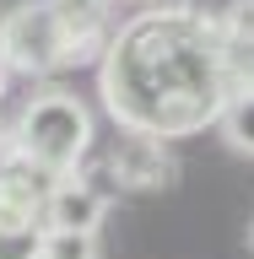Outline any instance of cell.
<instances>
[{
  "label": "cell",
  "mask_w": 254,
  "mask_h": 259,
  "mask_svg": "<svg viewBox=\"0 0 254 259\" xmlns=\"http://www.w3.org/2000/svg\"><path fill=\"white\" fill-rule=\"evenodd\" d=\"M44 259H97V232L49 227V232H44Z\"/></svg>",
  "instance_id": "cell-10"
},
{
  "label": "cell",
  "mask_w": 254,
  "mask_h": 259,
  "mask_svg": "<svg viewBox=\"0 0 254 259\" xmlns=\"http://www.w3.org/2000/svg\"><path fill=\"white\" fill-rule=\"evenodd\" d=\"M0 60L11 76H54L70 70V38L49 0H22L0 16Z\"/></svg>",
  "instance_id": "cell-3"
},
{
  "label": "cell",
  "mask_w": 254,
  "mask_h": 259,
  "mask_svg": "<svg viewBox=\"0 0 254 259\" xmlns=\"http://www.w3.org/2000/svg\"><path fill=\"white\" fill-rule=\"evenodd\" d=\"M216 22H222V32H243V38H254V0H233Z\"/></svg>",
  "instance_id": "cell-12"
},
{
  "label": "cell",
  "mask_w": 254,
  "mask_h": 259,
  "mask_svg": "<svg viewBox=\"0 0 254 259\" xmlns=\"http://www.w3.org/2000/svg\"><path fill=\"white\" fill-rule=\"evenodd\" d=\"M108 216V194L97 189L92 178H60L54 194H49V210H44V227H65V232H97Z\"/></svg>",
  "instance_id": "cell-7"
},
{
  "label": "cell",
  "mask_w": 254,
  "mask_h": 259,
  "mask_svg": "<svg viewBox=\"0 0 254 259\" xmlns=\"http://www.w3.org/2000/svg\"><path fill=\"white\" fill-rule=\"evenodd\" d=\"M92 141H97V124H92V108L81 103L76 92L65 87H44L32 92L11 119V146L16 157L38 162L44 173L54 178H70L81 173V162L92 157Z\"/></svg>",
  "instance_id": "cell-2"
},
{
  "label": "cell",
  "mask_w": 254,
  "mask_h": 259,
  "mask_svg": "<svg viewBox=\"0 0 254 259\" xmlns=\"http://www.w3.org/2000/svg\"><path fill=\"white\" fill-rule=\"evenodd\" d=\"M216 130H222V141L238 151V157H254V87L249 92H233L216 113Z\"/></svg>",
  "instance_id": "cell-8"
},
{
  "label": "cell",
  "mask_w": 254,
  "mask_h": 259,
  "mask_svg": "<svg viewBox=\"0 0 254 259\" xmlns=\"http://www.w3.org/2000/svg\"><path fill=\"white\" fill-rule=\"evenodd\" d=\"M60 16L65 38H70V60L76 65H97L103 49L114 38V6L119 0H49Z\"/></svg>",
  "instance_id": "cell-6"
},
{
  "label": "cell",
  "mask_w": 254,
  "mask_h": 259,
  "mask_svg": "<svg viewBox=\"0 0 254 259\" xmlns=\"http://www.w3.org/2000/svg\"><path fill=\"white\" fill-rule=\"evenodd\" d=\"M249 248H254V227H249Z\"/></svg>",
  "instance_id": "cell-15"
},
{
  "label": "cell",
  "mask_w": 254,
  "mask_h": 259,
  "mask_svg": "<svg viewBox=\"0 0 254 259\" xmlns=\"http://www.w3.org/2000/svg\"><path fill=\"white\" fill-rule=\"evenodd\" d=\"M222 76H227L233 92H249V87H254V38L222 32Z\"/></svg>",
  "instance_id": "cell-9"
},
{
  "label": "cell",
  "mask_w": 254,
  "mask_h": 259,
  "mask_svg": "<svg viewBox=\"0 0 254 259\" xmlns=\"http://www.w3.org/2000/svg\"><path fill=\"white\" fill-rule=\"evenodd\" d=\"M11 157H16V146H11V130H0V167H6Z\"/></svg>",
  "instance_id": "cell-13"
},
{
  "label": "cell",
  "mask_w": 254,
  "mask_h": 259,
  "mask_svg": "<svg viewBox=\"0 0 254 259\" xmlns=\"http://www.w3.org/2000/svg\"><path fill=\"white\" fill-rule=\"evenodd\" d=\"M54 184H60V178H54V173H44L38 162L11 157L6 167H0V227H27V222H44Z\"/></svg>",
  "instance_id": "cell-5"
},
{
  "label": "cell",
  "mask_w": 254,
  "mask_h": 259,
  "mask_svg": "<svg viewBox=\"0 0 254 259\" xmlns=\"http://www.w3.org/2000/svg\"><path fill=\"white\" fill-rule=\"evenodd\" d=\"M6 81H11V70H6V60H0V103H6Z\"/></svg>",
  "instance_id": "cell-14"
},
{
  "label": "cell",
  "mask_w": 254,
  "mask_h": 259,
  "mask_svg": "<svg viewBox=\"0 0 254 259\" xmlns=\"http://www.w3.org/2000/svg\"><path fill=\"white\" fill-rule=\"evenodd\" d=\"M44 222L27 227H0V259H44Z\"/></svg>",
  "instance_id": "cell-11"
},
{
  "label": "cell",
  "mask_w": 254,
  "mask_h": 259,
  "mask_svg": "<svg viewBox=\"0 0 254 259\" xmlns=\"http://www.w3.org/2000/svg\"><path fill=\"white\" fill-rule=\"evenodd\" d=\"M97 92L119 130L157 141L200 135L233 97L222 76V22L195 6L135 11L97 60Z\"/></svg>",
  "instance_id": "cell-1"
},
{
  "label": "cell",
  "mask_w": 254,
  "mask_h": 259,
  "mask_svg": "<svg viewBox=\"0 0 254 259\" xmlns=\"http://www.w3.org/2000/svg\"><path fill=\"white\" fill-rule=\"evenodd\" d=\"M103 173H108L119 189H162V184H173V178H178L173 141L119 130V135H114V146L103 151Z\"/></svg>",
  "instance_id": "cell-4"
}]
</instances>
